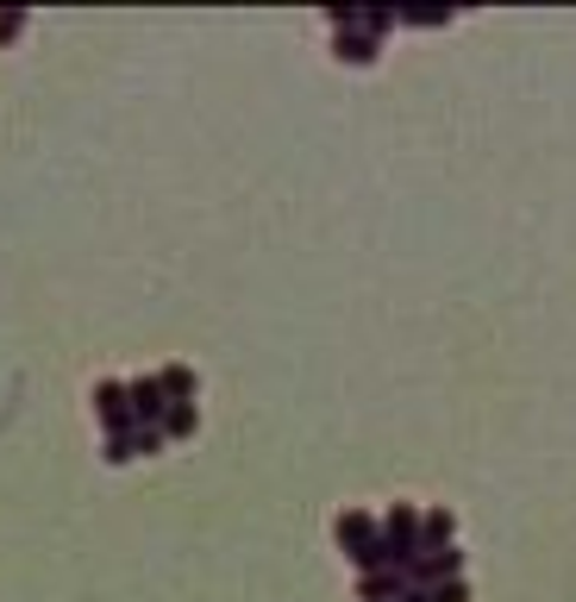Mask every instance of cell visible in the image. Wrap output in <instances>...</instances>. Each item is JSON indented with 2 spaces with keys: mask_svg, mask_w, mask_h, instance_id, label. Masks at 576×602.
<instances>
[{
  "mask_svg": "<svg viewBox=\"0 0 576 602\" xmlns=\"http://www.w3.org/2000/svg\"><path fill=\"white\" fill-rule=\"evenodd\" d=\"M332 533H339V546H345V552H357V546H370V540H376V521L364 515V508H345Z\"/></svg>",
  "mask_w": 576,
  "mask_h": 602,
  "instance_id": "6da1fadb",
  "label": "cell"
},
{
  "mask_svg": "<svg viewBox=\"0 0 576 602\" xmlns=\"http://www.w3.org/2000/svg\"><path fill=\"white\" fill-rule=\"evenodd\" d=\"M451 533H457V521H451V508H426V515H420V552H439V546H451Z\"/></svg>",
  "mask_w": 576,
  "mask_h": 602,
  "instance_id": "7a4b0ae2",
  "label": "cell"
},
{
  "mask_svg": "<svg viewBox=\"0 0 576 602\" xmlns=\"http://www.w3.org/2000/svg\"><path fill=\"white\" fill-rule=\"evenodd\" d=\"M357 597H364V602H389V597H407V583H401V571H370V577H364V583H357Z\"/></svg>",
  "mask_w": 576,
  "mask_h": 602,
  "instance_id": "3957f363",
  "label": "cell"
},
{
  "mask_svg": "<svg viewBox=\"0 0 576 602\" xmlns=\"http://www.w3.org/2000/svg\"><path fill=\"white\" fill-rule=\"evenodd\" d=\"M376 38H339V57H345V63H376Z\"/></svg>",
  "mask_w": 576,
  "mask_h": 602,
  "instance_id": "277c9868",
  "label": "cell"
},
{
  "mask_svg": "<svg viewBox=\"0 0 576 602\" xmlns=\"http://www.w3.org/2000/svg\"><path fill=\"white\" fill-rule=\"evenodd\" d=\"M157 408H163V401H157V383H138V389H132V414H138V421H150Z\"/></svg>",
  "mask_w": 576,
  "mask_h": 602,
  "instance_id": "5b68a950",
  "label": "cell"
},
{
  "mask_svg": "<svg viewBox=\"0 0 576 602\" xmlns=\"http://www.w3.org/2000/svg\"><path fill=\"white\" fill-rule=\"evenodd\" d=\"M426 602H470V590L451 577V583H432V590H426Z\"/></svg>",
  "mask_w": 576,
  "mask_h": 602,
  "instance_id": "8992f818",
  "label": "cell"
},
{
  "mask_svg": "<svg viewBox=\"0 0 576 602\" xmlns=\"http://www.w3.org/2000/svg\"><path fill=\"white\" fill-rule=\"evenodd\" d=\"M163 389H170V396H195V376H188V371H163Z\"/></svg>",
  "mask_w": 576,
  "mask_h": 602,
  "instance_id": "52a82bcc",
  "label": "cell"
},
{
  "mask_svg": "<svg viewBox=\"0 0 576 602\" xmlns=\"http://www.w3.org/2000/svg\"><path fill=\"white\" fill-rule=\"evenodd\" d=\"M195 426V401H175V414H170V433H188Z\"/></svg>",
  "mask_w": 576,
  "mask_h": 602,
  "instance_id": "ba28073f",
  "label": "cell"
}]
</instances>
